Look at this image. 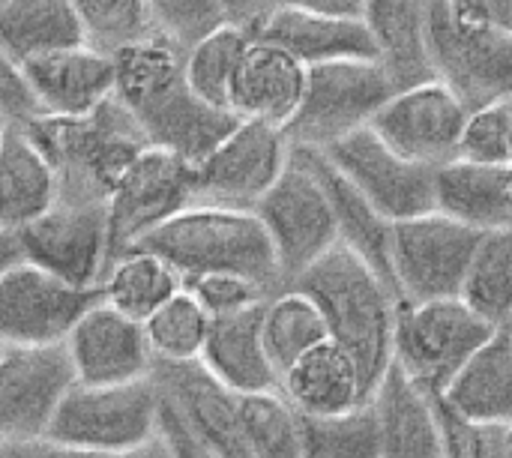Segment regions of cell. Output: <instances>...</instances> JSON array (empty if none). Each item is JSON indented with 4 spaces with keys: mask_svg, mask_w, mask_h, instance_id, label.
I'll return each mask as SVG.
<instances>
[{
    "mask_svg": "<svg viewBox=\"0 0 512 458\" xmlns=\"http://www.w3.org/2000/svg\"><path fill=\"white\" fill-rule=\"evenodd\" d=\"M114 69V99L129 111L150 147H165L198 165L240 123L237 114L192 93L186 51L159 33L114 54Z\"/></svg>",
    "mask_w": 512,
    "mask_h": 458,
    "instance_id": "1",
    "label": "cell"
},
{
    "mask_svg": "<svg viewBox=\"0 0 512 458\" xmlns=\"http://www.w3.org/2000/svg\"><path fill=\"white\" fill-rule=\"evenodd\" d=\"M288 288L312 297L327 324L330 342L354 360L366 399H372L393 366L399 312L396 294L366 261H360L342 243H336L324 258L303 270Z\"/></svg>",
    "mask_w": 512,
    "mask_h": 458,
    "instance_id": "2",
    "label": "cell"
},
{
    "mask_svg": "<svg viewBox=\"0 0 512 458\" xmlns=\"http://www.w3.org/2000/svg\"><path fill=\"white\" fill-rule=\"evenodd\" d=\"M132 249L162 258L183 285L207 273H240L270 294L282 291L273 243L252 210L192 204Z\"/></svg>",
    "mask_w": 512,
    "mask_h": 458,
    "instance_id": "3",
    "label": "cell"
},
{
    "mask_svg": "<svg viewBox=\"0 0 512 458\" xmlns=\"http://www.w3.org/2000/svg\"><path fill=\"white\" fill-rule=\"evenodd\" d=\"M27 132L57 174V201L72 204H105L123 168L147 147L138 123L117 99L87 117L33 120Z\"/></svg>",
    "mask_w": 512,
    "mask_h": 458,
    "instance_id": "4",
    "label": "cell"
},
{
    "mask_svg": "<svg viewBox=\"0 0 512 458\" xmlns=\"http://www.w3.org/2000/svg\"><path fill=\"white\" fill-rule=\"evenodd\" d=\"M495 327L462 297L399 303L393 363L423 393H444Z\"/></svg>",
    "mask_w": 512,
    "mask_h": 458,
    "instance_id": "5",
    "label": "cell"
},
{
    "mask_svg": "<svg viewBox=\"0 0 512 458\" xmlns=\"http://www.w3.org/2000/svg\"><path fill=\"white\" fill-rule=\"evenodd\" d=\"M396 93L378 60H336L309 66L300 111L285 126V138L300 150H327L342 138L369 129Z\"/></svg>",
    "mask_w": 512,
    "mask_h": 458,
    "instance_id": "6",
    "label": "cell"
},
{
    "mask_svg": "<svg viewBox=\"0 0 512 458\" xmlns=\"http://www.w3.org/2000/svg\"><path fill=\"white\" fill-rule=\"evenodd\" d=\"M162 393L153 378L132 384H72L45 441L75 450H138L159 438Z\"/></svg>",
    "mask_w": 512,
    "mask_h": 458,
    "instance_id": "7",
    "label": "cell"
},
{
    "mask_svg": "<svg viewBox=\"0 0 512 458\" xmlns=\"http://www.w3.org/2000/svg\"><path fill=\"white\" fill-rule=\"evenodd\" d=\"M252 213L273 243L282 288H288L303 270H309L339 243L330 195L312 165L294 147L288 168L282 171L276 186L255 204Z\"/></svg>",
    "mask_w": 512,
    "mask_h": 458,
    "instance_id": "8",
    "label": "cell"
},
{
    "mask_svg": "<svg viewBox=\"0 0 512 458\" xmlns=\"http://www.w3.org/2000/svg\"><path fill=\"white\" fill-rule=\"evenodd\" d=\"M483 234L444 216L426 213L393 225V291L399 303L462 297Z\"/></svg>",
    "mask_w": 512,
    "mask_h": 458,
    "instance_id": "9",
    "label": "cell"
},
{
    "mask_svg": "<svg viewBox=\"0 0 512 458\" xmlns=\"http://www.w3.org/2000/svg\"><path fill=\"white\" fill-rule=\"evenodd\" d=\"M195 204V165L165 147H144L117 177L108 201L111 261Z\"/></svg>",
    "mask_w": 512,
    "mask_h": 458,
    "instance_id": "10",
    "label": "cell"
},
{
    "mask_svg": "<svg viewBox=\"0 0 512 458\" xmlns=\"http://www.w3.org/2000/svg\"><path fill=\"white\" fill-rule=\"evenodd\" d=\"M288 162L291 144L282 129L240 120L231 135L195 165V204L255 210Z\"/></svg>",
    "mask_w": 512,
    "mask_h": 458,
    "instance_id": "11",
    "label": "cell"
},
{
    "mask_svg": "<svg viewBox=\"0 0 512 458\" xmlns=\"http://www.w3.org/2000/svg\"><path fill=\"white\" fill-rule=\"evenodd\" d=\"M429 57L468 111L512 102V30L489 27L465 33L453 27L441 0H429Z\"/></svg>",
    "mask_w": 512,
    "mask_h": 458,
    "instance_id": "12",
    "label": "cell"
},
{
    "mask_svg": "<svg viewBox=\"0 0 512 458\" xmlns=\"http://www.w3.org/2000/svg\"><path fill=\"white\" fill-rule=\"evenodd\" d=\"M75 384L66 345L0 351V450L45 441Z\"/></svg>",
    "mask_w": 512,
    "mask_h": 458,
    "instance_id": "13",
    "label": "cell"
},
{
    "mask_svg": "<svg viewBox=\"0 0 512 458\" xmlns=\"http://www.w3.org/2000/svg\"><path fill=\"white\" fill-rule=\"evenodd\" d=\"M321 153L387 222L435 213V171L408 162L372 129H360Z\"/></svg>",
    "mask_w": 512,
    "mask_h": 458,
    "instance_id": "14",
    "label": "cell"
},
{
    "mask_svg": "<svg viewBox=\"0 0 512 458\" xmlns=\"http://www.w3.org/2000/svg\"><path fill=\"white\" fill-rule=\"evenodd\" d=\"M468 114L465 102L444 81L432 78L396 90L369 129L408 162L438 171L459 159Z\"/></svg>",
    "mask_w": 512,
    "mask_h": 458,
    "instance_id": "15",
    "label": "cell"
},
{
    "mask_svg": "<svg viewBox=\"0 0 512 458\" xmlns=\"http://www.w3.org/2000/svg\"><path fill=\"white\" fill-rule=\"evenodd\" d=\"M18 237L24 261L75 288H99L111 264L105 204L54 201V207L18 228Z\"/></svg>",
    "mask_w": 512,
    "mask_h": 458,
    "instance_id": "16",
    "label": "cell"
},
{
    "mask_svg": "<svg viewBox=\"0 0 512 458\" xmlns=\"http://www.w3.org/2000/svg\"><path fill=\"white\" fill-rule=\"evenodd\" d=\"M99 288H75L30 261L0 279V348L63 345Z\"/></svg>",
    "mask_w": 512,
    "mask_h": 458,
    "instance_id": "17",
    "label": "cell"
},
{
    "mask_svg": "<svg viewBox=\"0 0 512 458\" xmlns=\"http://www.w3.org/2000/svg\"><path fill=\"white\" fill-rule=\"evenodd\" d=\"M63 345L78 384H132L153 378L156 369V360L144 336V324L120 315L102 300H96L78 318Z\"/></svg>",
    "mask_w": 512,
    "mask_h": 458,
    "instance_id": "18",
    "label": "cell"
},
{
    "mask_svg": "<svg viewBox=\"0 0 512 458\" xmlns=\"http://www.w3.org/2000/svg\"><path fill=\"white\" fill-rule=\"evenodd\" d=\"M24 72L42 117L51 120L87 117L99 105L114 99V87H117L114 57L90 45L27 60Z\"/></svg>",
    "mask_w": 512,
    "mask_h": 458,
    "instance_id": "19",
    "label": "cell"
},
{
    "mask_svg": "<svg viewBox=\"0 0 512 458\" xmlns=\"http://www.w3.org/2000/svg\"><path fill=\"white\" fill-rule=\"evenodd\" d=\"M309 66L291 57L285 48L252 39L231 87V114L240 120L267 123L285 132L306 96Z\"/></svg>",
    "mask_w": 512,
    "mask_h": 458,
    "instance_id": "20",
    "label": "cell"
},
{
    "mask_svg": "<svg viewBox=\"0 0 512 458\" xmlns=\"http://www.w3.org/2000/svg\"><path fill=\"white\" fill-rule=\"evenodd\" d=\"M252 39L285 48L303 66L336 60H375V45L363 21L327 18L291 6H270L252 27Z\"/></svg>",
    "mask_w": 512,
    "mask_h": 458,
    "instance_id": "21",
    "label": "cell"
},
{
    "mask_svg": "<svg viewBox=\"0 0 512 458\" xmlns=\"http://www.w3.org/2000/svg\"><path fill=\"white\" fill-rule=\"evenodd\" d=\"M153 381L162 396L183 414L189 429L219 458H252L246 450L240 420H237V396L216 384L198 363L186 366H156Z\"/></svg>",
    "mask_w": 512,
    "mask_h": 458,
    "instance_id": "22",
    "label": "cell"
},
{
    "mask_svg": "<svg viewBox=\"0 0 512 458\" xmlns=\"http://www.w3.org/2000/svg\"><path fill=\"white\" fill-rule=\"evenodd\" d=\"M363 24L396 90L435 78L429 57V0H366Z\"/></svg>",
    "mask_w": 512,
    "mask_h": 458,
    "instance_id": "23",
    "label": "cell"
},
{
    "mask_svg": "<svg viewBox=\"0 0 512 458\" xmlns=\"http://www.w3.org/2000/svg\"><path fill=\"white\" fill-rule=\"evenodd\" d=\"M261 306L237 315L213 318L210 336L198 366L234 396L279 390V372L273 369L261 339Z\"/></svg>",
    "mask_w": 512,
    "mask_h": 458,
    "instance_id": "24",
    "label": "cell"
},
{
    "mask_svg": "<svg viewBox=\"0 0 512 458\" xmlns=\"http://www.w3.org/2000/svg\"><path fill=\"white\" fill-rule=\"evenodd\" d=\"M435 210L480 231L512 228L510 168L456 159L435 171Z\"/></svg>",
    "mask_w": 512,
    "mask_h": 458,
    "instance_id": "25",
    "label": "cell"
},
{
    "mask_svg": "<svg viewBox=\"0 0 512 458\" xmlns=\"http://www.w3.org/2000/svg\"><path fill=\"white\" fill-rule=\"evenodd\" d=\"M444 399L480 429L512 426V321L495 327L489 342L450 381Z\"/></svg>",
    "mask_w": 512,
    "mask_h": 458,
    "instance_id": "26",
    "label": "cell"
},
{
    "mask_svg": "<svg viewBox=\"0 0 512 458\" xmlns=\"http://www.w3.org/2000/svg\"><path fill=\"white\" fill-rule=\"evenodd\" d=\"M318 174V180L324 183L333 213H336V228H339V243L345 249H351L360 261H366L381 282L393 291V261H390V249H393V222H387L333 165L321 150H300L294 147ZM396 294V291H393Z\"/></svg>",
    "mask_w": 512,
    "mask_h": 458,
    "instance_id": "27",
    "label": "cell"
},
{
    "mask_svg": "<svg viewBox=\"0 0 512 458\" xmlns=\"http://www.w3.org/2000/svg\"><path fill=\"white\" fill-rule=\"evenodd\" d=\"M381 423V458H444L429 396L393 363L369 399Z\"/></svg>",
    "mask_w": 512,
    "mask_h": 458,
    "instance_id": "28",
    "label": "cell"
},
{
    "mask_svg": "<svg viewBox=\"0 0 512 458\" xmlns=\"http://www.w3.org/2000/svg\"><path fill=\"white\" fill-rule=\"evenodd\" d=\"M279 390L303 417H330L369 402L354 360L330 339L282 372Z\"/></svg>",
    "mask_w": 512,
    "mask_h": 458,
    "instance_id": "29",
    "label": "cell"
},
{
    "mask_svg": "<svg viewBox=\"0 0 512 458\" xmlns=\"http://www.w3.org/2000/svg\"><path fill=\"white\" fill-rule=\"evenodd\" d=\"M60 195L57 174L27 126L9 123L0 144V225L24 228Z\"/></svg>",
    "mask_w": 512,
    "mask_h": 458,
    "instance_id": "30",
    "label": "cell"
},
{
    "mask_svg": "<svg viewBox=\"0 0 512 458\" xmlns=\"http://www.w3.org/2000/svg\"><path fill=\"white\" fill-rule=\"evenodd\" d=\"M0 45L21 66L84 45L72 0H0Z\"/></svg>",
    "mask_w": 512,
    "mask_h": 458,
    "instance_id": "31",
    "label": "cell"
},
{
    "mask_svg": "<svg viewBox=\"0 0 512 458\" xmlns=\"http://www.w3.org/2000/svg\"><path fill=\"white\" fill-rule=\"evenodd\" d=\"M180 288L183 279L162 258L144 249H129L108 264L99 282V300L120 315L144 324Z\"/></svg>",
    "mask_w": 512,
    "mask_h": 458,
    "instance_id": "32",
    "label": "cell"
},
{
    "mask_svg": "<svg viewBox=\"0 0 512 458\" xmlns=\"http://www.w3.org/2000/svg\"><path fill=\"white\" fill-rule=\"evenodd\" d=\"M261 339L273 369L282 378V372H288L303 354L324 345L330 336L312 297H306L297 288H282L264 300Z\"/></svg>",
    "mask_w": 512,
    "mask_h": 458,
    "instance_id": "33",
    "label": "cell"
},
{
    "mask_svg": "<svg viewBox=\"0 0 512 458\" xmlns=\"http://www.w3.org/2000/svg\"><path fill=\"white\" fill-rule=\"evenodd\" d=\"M210 312L183 285L168 303H162L147 321L144 336L156 366H186L198 363L210 336Z\"/></svg>",
    "mask_w": 512,
    "mask_h": 458,
    "instance_id": "34",
    "label": "cell"
},
{
    "mask_svg": "<svg viewBox=\"0 0 512 458\" xmlns=\"http://www.w3.org/2000/svg\"><path fill=\"white\" fill-rule=\"evenodd\" d=\"M237 420L252 458H303V414L282 390L237 396Z\"/></svg>",
    "mask_w": 512,
    "mask_h": 458,
    "instance_id": "35",
    "label": "cell"
},
{
    "mask_svg": "<svg viewBox=\"0 0 512 458\" xmlns=\"http://www.w3.org/2000/svg\"><path fill=\"white\" fill-rule=\"evenodd\" d=\"M252 42L249 27L240 24H222L210 36H204L198 45L186 51V81L195 96H201L213 108H228L231 87L237 66Z\"/></svg>",
    "mask_w": 512,
    "mask_h": 458,
    "instance_id": "36",
    "label": "cell"
},
{
    "mask_svg": "<svg viewBox=\"0 0 512 458\" xmlns=\"http://www.w3.org/2000/svg\"><path fill=\"white\" fill-rule=\"evenodd\" d=\"M303 458H381V423L372 402L330 417H303Z\"/></svg>",
    "mask_w": 512,
    "mask_h": 458,
    "instance_id": "37",
    "label": "cell"
},
{
    "mask_svg": "<svg viewBox=\"0 0 512 458\" xmlns=\"http://www.w3.org/2000/svg\"><path fill=\"white\" fill-rule=\"evenodd\" d=\"M462 300L492 324L512 321V228L483 234L462 288Z\"/></svg>",
    "mask_w": 512,
    "mask_h": 458,
    "instance_id": "38",
    "label": "cell"
},
{
    "mask_svg": "<svg viewBox=\"0 0 512 458\" xmlns=\"http://www.w3.org/2000/svg\"><path fill=\"white\" fill-rule=\"evenodd\" d=\"M84 45L114 57L156 36L147 0H72Z\"/></svg>",
    "mask_w": 512,
    "mask_h": 458,
    "instance_id": "39",
    "label": "cell"
},
{
    "mask_svg": "<svg viewBox=\"0 0 512 458\" xmlns=\"http://www.w3.org/2000/svg\"><path fill=\"white\" fill-rule=\"evenodd\" d=\"M147 9L156 33L183 51L198 45L222 24H231L216 0H147Z\"/></svg>",
    "mask_w": 512,
    "mask_h": 458,
    "instance_id": "40",
    "label": "cell"
},
{
    "mask_svg": "<svg viewBox=\"0 0 512 458\" xmlns=\"http://www.w3.org/2000/svg\"><path fill=\"white\" fill-rule=\"evenodd\" d=\"M459 159L512 168V102H495L468 114Z\"/></svg>",
    "mask_w": 512,
    "mask_h": 458,
    "instance_id": "41",
    "label": "cell"
},
{
    "mask_svg": "<svg viewBox=\"0 0 512 458\" xmlns=\"http://www.w3.org/2000/svg\"><path fill=\"white\" fill-rule=\"evenodd\" d=\"M186 288L195 294V300L210 312V318L237 315L243 309L261 306L270 291H264L258 282L240 276V273H207L186 282Z\"/></svg>",
    "mask_w": 512,
    "mask_h": 458,
    "instance_id": "42",
    "label": "cell"
},
{
    "mask_svg": "<svg viewBox=\"0 0 512 458\" xmlns=\"http://www.w3.org/2000/svg\"><path fill=\"white\" fill-rule=\"evenodd\" d=\"M0 117H6L9 123H21V126L42 120V111L33 96L24 66L3 45H0Z\"/></svg>",
    "mask_w": 512,
    "mask_h": 458,
    "instance_id": "43",
    "label": "cell"
},
{
    "mask_svg": "<svg viewBox=\"0 0 512 458\" xmlns=\"http://www.w3.org/2000/svg\"><path fill=\"white\" fill-rule=\"evenodd\" d=\"M3 458H171L162 438L138 447V450H75V447H60L51 441H36V444H21V447H6L0 450Z\"/></svg>",
    "mask_w": 512,
    "mask_h": 458,
    "instance_id": "44",
    "label": "cell"
},
{
    "mask_svg": "<svg viewBox=\"0 0 512 458\" xmlns=\"http://www.w3.org/2000/svg\"><path fill=\"white\" fill-rule=\"evenodd\" d=\"M453 27L465 33L504 27L512 30V0H441Z\"/></svg>",
    "mask_w": 512,
    "mask_h": 458,
    "instance_id": "45",
    "label": "cell"
},
{
    "mask_svg": "<svg viewBox=\"0 0 512 458\" xmlns=\"http://www.w3.org/2000/svg\"><path fill=\"white\" fill-rule=\"evenodd\" d=\"M159 438L168 447L171 458H219L189 429V423L183 420V414L165 396H162V411H159Z\"/></svg>",
    "mask_w": 512,
    "mask_h": 458,
    "instance_id": "46",
    "label": "cell"
},
{
    "mask_svg": "<svg viewBox=\"0 0 512 458\" xmlns=\"http://www.w3.org/2000/svg\"><path fill=\"white\" fill-rule=\"evenodd\" d=\"M273 6H291L327 18H354V21H363L366 12V0H273Z\"/></svg>",
    "mask_w": 512,
    "mask_h": 458,
    "instance_id": "47",
    "label": "cell"
},
{
    "mask_svg": "<svg viewBox=\"0 0 512 458\" xmlns=\"http://www.w3.org/2000/svg\"><path fill=\"white\" fill-rule=\"evenodd\" d=\"M216 3L228 15V21L240 27H252L273 6V0H216Z\"/></svg>",
    "mask_w": 512,
    "mask_h": 458,
    "instance_id": "48",
    "label": "cell"
},
{
    "mask_svg": "<svg viewBox=\"0 0 512 458\" xmlns=\"http://www.w3.org/2000/svg\"><path fill=\"white\" fill-rule=\"evenodd\" d=\"M21 261H24V249H21L18 231L0 225V279H3L9 270H15Z\"/></svg>",
    "mask_w": 512,
    "mask_h": 458,
    "instance_id": "49",
    "label": "cell"
},
{
    "mask_svg": "<svg viewBox=\"0 0 512 458\" xmlns=\"http://www.w3.org/2000/svg\"><path fill=\"white\" fill-rule=\"evenodd\" d=\"M480 458H512V426L486 429Z\"/></svg>",
    "mask_w": 512,
    "mask_h": 458,
    "instance_id": "50",
    "label": "cell"
},
{
    "mask_svg": "<svg viewBox=\"0 0 512 458\" xmlns=\"http://www.w3.org/2000/svg\"><path fill=\"white\" fill-rule=\"evenodd\" d=\"M6 129H9V120H6V117H0V144H3V135H6Z\"/></svg>",
    "mask_w": 512,
    "mask_h": 458,
    "instance_id": "51",
    "label": "cell"
},
{
    "mask_svg": "<svg viewBox=\"0 0 512 458\" xmlns=\"http://www.w3.org/2000/svg\"><path fill=\"white\" fill-rule=\"evenodd\" d=\"M510 186H512V168H510Z\"/></svg>",
    "mask_w": 512,
    "mask_h": 458,
    "instance_id": "52",
    "label": "cell"
},
{
    "mask_svg": "<svg viewBox=\"0 0 512 458\" xmlns=\"http://www.w3.org/2000/svg\"><path fill=\"white\" fill-rule=\"evenodd\" d=\"M0 351H3V348H0Z\"/></svg>",
    "mask_w": 512,
    "mask_h": 458,
    "instance_id": "53",
    "label": "cell"
},
{
    "mask_svg": "<svg viewBox=\"0 0 512 458\" xmlns=\"http://www.w3.org/2000/svg\"><path fill=\"white\" fill-rule=\"evenodd\" d=\"M0 458H3V456H0Z\"/></svg>",
    "mask_w": 512,
    "mask_h": 458,
    "instance_id": "54",
    "label": "cell"
}]
</instances>
